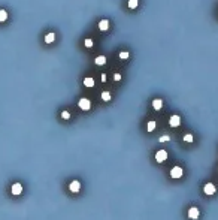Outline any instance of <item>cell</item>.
Wrapping results in <instances>:
<instances>
[{
  "mask_svg": "<svg viewBox=\"0 0 218 220\" xmlns=\"http://www.w3.org/2000/svg\"><path fill=\"white\" fill-rule=\"evenodd\" d=\"M109 29V21L108 19H102L100 23H99V30L100 32H106Z\"/></svg>",
  "mask_w": 218,
  "mask_h": 220,
  "instance_id": "9c48e42d",
  "label": "cell"
},
{
  "mask_svg": "<svg viewBox=\"0 0 218 220\" xmlns=\"http://www.w3.org/2000/svg\"><path fill=\"white\" fill-rule=\"evenodd\" d=\"M203 190H205V193H206V195H214L217 189H215V186H214L212 183H208V184H205Z\"/></svg>",
  "mask_w": 218,
  "mask_h": 220,
  "instance_id": "52a82bcc",
  "label": "cell"
},
{
  "mask_svg": "<svg viewBox=\"0 0 218 220\" xmlns=\"http://www.w3.org/2000/svg\"><path fill=\"white\" fill-rule=\"evenodd\" d=\"M84 45L87 46V48H93V46H94V42H93V39H91V38H87V39L84 41Z\"/></svg>",
  "mask_w": 218,
  "mask_h": 220,
  "instance_id": "2e32d148",
  "label": "cell"
},
{
  "mask_svg": "<svg viewBox=\"0 0 218 220\" xmlns=\"http://www.w3.org/2000/svg\"><path fill=\"white\" fill-rule=\"evenodd\" d=\"M167 159V151L166 150H158L155 153V160L157 162H164Z\"/></svg>",
  "mask_w": 218,
  "mask_h": 220,
  "instance_id": "277c9868",
  "label": "cell"
},
{
  "mask_svg": "<svg viewBox=\"0 0 218 220\" xmlns=\"http://www.w3.org/2000/svg\"><path fill=\"white\" fill-rule=\"evenodd\" d=\"M78 106L81 108L82 111H88L91 108V102H90V99L87 97H82V99H79V102H78Z\"/></svg>",
  "mask_w": 218,
  "mask_h": 220,
  "instance_id": "6da1fadb",
  "label": "cell"
},
{
  "mask_svg": "<svg viewBox=\"0 0 218 220\" xmlns=\"http://www.w3.org/2000/svg\"><path fill=\"white\" fill-rule=\"evenodd\" d=\"M11 193L14 196H18V195H21L23 193V186L19 184V183H15V184H12V187H11Z\"/></svg>",
  "mask_w": 218,
  "mask_h": 220,
  "instance_id": "3957f363",
  "label": "cell"
},
{
  "mask_svg": "<svg viewBox=\"0 0 218 220\" xmlns=\"http://www.w3.org/2000/svg\"><path fill=\"white\" fill-rule=\"evenodd\" d=\"M161 106H163V101H161V99H154V101H153V108L155 111H160Z\"/></svg>",
  "mask_w": 218,
  "mask_h": 220,
  "instance_id": "8fae6325",
  "label": "cell"
},
{
  "mask_svg": "<svg viewBox=\"0 0 218 220\" xmlns=\"http://www.w3.org/2000/svg\"><path fill=\"white\" fill-rule=\"evenodd\" d=\"M182 174H184V171H182L181 166H173L172 171H170V177L172 178H181Z\"/></svg>",
  "mask_w": 218,
  "mask_h": 220,
  "instance_id": "7a4b0ae2",
  "label": "cell"
},
{
  "mask_svg": "<svg viewBox=\"0 0 218 220\" xmlns=\"http://www.w3.org/2000/svg\"><path fill=\"white\" fill-rule=\"evenodd\" d=\"M114 79H115V81H120V79H121V73H115Z\"/></svg>",
  "mask_w": 218,
  "mask_h": 220,
  "instance_id": "603a6c76",
  "label": "cell"
},
{
  "mask_svg": "<svg viewBox=\"0 0 218 220\" xmlns=\"http://www.w3.org/2000/svg\"><path fill=\"white\" fill-rule=\"evenodd\" d=\"M8 19V12L5 9H0V23H5Z\"/></svg>",
  "mask_w": 218,
  "mask_h": 220,
  "instance_id": "5bb4252c",
  "label": "cell"
},
{
  "mask_svg": "<svg viewBox=\"0 0 218 220\" xmlns=\"http://www.w3.org/2000/svg\"><path fill=\"white\" fill-rule=\"evenodd\" d=\"M84 85H85V87H94V79L93 78H91V76H87V78H85L84 79Z\"/></svg>",
  "mask_w": 218,
  "mask_h": 220,
  "instance_id": "7c38bea8",
  "label": "cell"
},
{
  "mask_svg": "<svg viewBox=\"0 0 218 220\" xmlns=\"http://www.w3.org/2000/svg\"><path fill=\"white\" fill-rule=\"evenodd\" d=\"M166 141H169V136L167 135H164V136L160 138V142H166Z\"/></svg>",
  "mask_w": 218,
  "mask_h": 220,
  "instance_id": "7402d4cb",
  "label": "cell"
},
{
  "mask_svg": "<svg viewBox=\"0 0 218 220\" xmlns=\"http://www.w3.org/2000/svg\"><path fill=\"white\" fill-rule=\"evenodd\" d=\"M94 63H96L97 66H103L105 63H106V57H105V56H99V57H96Z\"/></svg>",
  "mask_w": 218,
  "mask_h": 220,
  "instance_id": "4fadbf2b",
  "label": "cell"
},
{
  "mask_svg": "<svg viewBox=\"0 0 218 220\" xmlns=\"http://www.w3.org/2000/svg\"><path fill=\"white\" fill-rule=\"evenodd\" d=\"M169 124L172 127H178V126L181 124V117L179 115H172L170 120H169Z\"/></svg>",
  "mask_w": 218,
  "mask_h": 220,
  "instance_id": "5b68a950",
  "label": "cell"
},
{
  "mask_svg": "<svg viewBox=\"0 0 218 220\" xmlns=\"http://www.w3.org/2000/svg\"><path fill=\"white\" fill-rule=\"evenodd\" d=\"M129 57H130V54H129L127 51H121V52H120V58H121V60H127Z\"/></svg>",
  "mask_w": 218,
  "mask_h": 220,
  "instance_id": "d6986e66",
  "label": "cell"
},
{
  "mask_svg": "<svg viewBox=\"0 0 218 220\" xmlns=\"http://www.w3.org/2000/svg\"><path fill=\"white\" fill-rule=\"evenodd\" d=\"M45 44H52V42H54L55 41V33H47V35H45Z\"/></svg>",
  "mask_w": 218,
  "mask_h": 220,
  "instance_id": "30bf717a",
  "label": "cell"
},
{
  "mask_svg": "<svg viewBox=\"0 0 218 220\" xmlns=\"http://www.w3.org/2000/svg\"><path fill=\"white\" fill-rule=\"evenodd\" d=\"M155 129V121H148V124H147V130L148 132H153Z\"/></svg>",
  "mask_w": 218,
  "mask_h": 220,
  "instance_id": "ac0fdd59",
  "label": "cell"
},
{
  "mask_svg": "<svg viewBox=\"0 0 218 220\" xmlns=\"http://www.w3.org/2000/svg\"><path fill=\"white\" fill-rule=\"evenodd\" d=\"M79 189H81V183H79L78 180H73V181L69 184V190H70V192H73V193L79 192Z\"/></svg>",
  "mask_w": 218,
  "mask_h": 220,
  "instance_id": "8992f818",
  "label": "cell"
},
{
  "mask_svg": "<svg viewBox=\"0 0 218 220\" xmlns=\"http://www.w3.org/2000/svg\"><path fill=\"white\" fill-rule=\"evenodd\" d=\"M188 217L190 219H197V217H199V208L191 207V208L188 210Z\"/></svg>",
  "mask_w": 218,
  "mask_h": 220,
  "instance_id": "ba28073f",
  "label": "cell"
},
{
  "mask_svg": "<svg viewBox=\"0 0 218 220\" xmlns=\"http://www.w3.org/2000/svg\"><path fill=\"white\" fill-rule=\"evenodd\" d=\"M129 8L130 9H136L137 8V5H139V0H129Z\"/></svg>",
  "mask_w": 218,
  "mask_h": 220,
  "instance_id": "9a60e30c",
  "label": "cell"
},
{
  "mask_svg": "<svg viewBox=\"0 0 218 220\" xmlns=\"http://www.w3.org/2000/svg\"><path fill=\"white\" fill-rule=\"evenodd\" d=\"M102 99H103L105 102H109L111 101V93L109 91H103L102 93Z\"/></svg>",
  "mask_w": 218,
  "mask_h": 220,
  "instance_id": "e0dca14e",
  "label": "cell"
},
{
  "mask_svg": "<svg viewBox=\"0 0 218 220\" xmlns=\"http://www.w3.org/2000/svg\"><path fill=\"white\" fill-rule=\"evenodd\" d=\"M61 117H63L64 120H69V118H70V114H69V111H63V112H61Z\"/></svg>",
  "mask_w": 218,
  "mask_h": 220,
  "instance_id": "44dd1931",
  "label": "cell"
},
{
  "mask_svg": "<svg viewBox=\"0 0 218 220\" xmlns=\"http://www.w3.org/2000/svg\"><path fill=\"white\" fill-rule=\"evenodd\" d=\"M184 141L185 142H193V135H191V133H187V135L184 136Z\"/></svg>",
  "mask_w": 218,
  "mask_h": 220,
  "instance_id": "ffe728a7",
  "label": "cell"
}]
</instances>
